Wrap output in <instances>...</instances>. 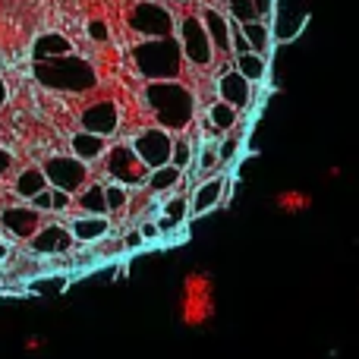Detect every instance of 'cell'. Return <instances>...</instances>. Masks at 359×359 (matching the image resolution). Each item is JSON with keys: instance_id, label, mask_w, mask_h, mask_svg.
Wrapping results in <instances>:
<instances>
[{"instance_id": "obj_1", "label": "cell", "mask_w": 359, "mask_h": 359, "mask_svg": "<svg viewBox=\"0 0 359 359\" xmlns=\"http://www.w3.org/2000/svg\"><path fill=\"white\" fill-rule=\"evenodd\" d=\"M217 316V284L215 274L205 268H192L183 274L180 280V293H177V318L183 328L189 331H202L215 322Z\"/></svg>"}, {"instance_id": "obj_2", "label": "cell", "mask_w": 359, "mask_h": 359, "mask_svg": "<svg viewBox=\"0 0 359 359\" xmlns=\"http://www.w3.org/2000/svg\"><path fill=\"white\" fill-rule=\"evenodd\" d=\"M145 107L155 117V126L164 130H186L196 117V95L177 79H164V82H149L142 92Z\"/></svg>"}, {"instance_id": "obj_3", "label": "cell", "mask_w": 359, "mask_h": 359, "mask_svg": "<svg viewBox=\"0 0 359 359\" xmlns=\"http://www.w3.org/2000/svg\"><path fill=\"white\" fill-rule=\"evenodd\" d=\"M35 69V79L44 88H54V92H69V95H82L92 92L98 86V73L95 67L79 54H67L57 57V60H44V63H32Z\"/></svg>"}, {"instance_id": "obj_4", "label": "cell", "mask_w": 359, "mask_h": 359, "mask_svg": "<svg viewBox=\"0 0 359 359\" xmlns=\"http://www.w3.org/2000/svg\"><path fill=\"white\" fill-rule=\"evenodd\" d=\"M183 50L174 35L170 38H142L133 44V63H136L139 76L149 82H164V79H180L183 73Z\"/></svg>"}, {"instance_id": "obj_5", "label": "cell", "mask_w": 359, "mask_h": 359, "mask_svg": "<svg viewBox=\"0 0 359 359\" xmlns=\"http://www.w3.org/2000/svg\"><path fill=\"white\" fill-rule=\"evenodd\" d=\"M126 25H130V32H136L142 38H170L177 32L174 13L164 4H155V0H139L126 13Z\"/></svg>"}, {"instance_id": "obj_6", "label": "cell", "mask_w": 359, "mask_h": 359, "mask_svg": "<svg viewBox=\"0 0 359 359\" xmlns=\"http://www.w3.org/2000/svg\"><path fill=\"white\" fill-rule=\"evenodd\" d=\"M104 170H107V177H111L114 183L126 186V189H139V186H145V183H149V174H151L149 164L136 155V149H133L130 142H126V145H114V149L107 151Z\"/></svg>"}, {"instance_id": "obj_7", "label": "cell", "mask_w": 359, "mask_h": 359, "mask_svg": "<svg viewBox=\"0 0 359 359\" xmlns=\"http://www.w3.org/2000/svg\"><path fill=\"white\" fill-rule=\"evenodd\" d=\"M177 41L180 50H183L186 63L192 67H211L215 60V44H211L208 32H205L202 16H183L177 22Z\"/></svg>"}, {"instance_id": "obj_8", "label": "cell", "mask_w": 359, "mask_h": 359, "mask_svg": "<svg viewBox=\"0 0 359 359\" xmlns=\"http://www.w3.org/2000/svg\"><path fill=\"white\" fill-rule=\"evenodd\" d=\"M44 177H48L50 189H63L69 196H76L79 189L88 186V164L79 161L76 155H50L41 164Z\"/></svg>"}, {"instance_id": "obj_9", "label": "cell", "mask_w": 359, "mask_h": 359, "mask_svg": "<svg viewBox=\"0 0 359 359\" xmlns=\"http://www.w3.org/2000/svg\"><path fill=\"white\" fill-rule=\"evenodd\" d=\"M130 145L136 149V155L149 164V170H158V168H168V164H170L174 136H170L164 126H149V130L136 133Z\"/></svg>"}, {"instance_id": "obj_10", "label": "cell", "mask_w": 359, "mask_h": 359, "mask_svg": "<svg viewBox=\"0 0 359 359\" xmlns=\"http://www.w3.org/2000/svg\"><path fill=\"white\" fill-rule=\"evenodd\" d=\"M274 25H271V35L274 41L287 44L306 29L309 22V6L306 0H274Z\"/></svg>"}, {"instance_id": "obj_11", "label": "cell", "mask_w": 359, "mask_h": 359, "mask_svg": "<svg viewBox=\"0 0 359 359\" xmlns=\"http://www.w3.org/2000/svg\"><path fill=\"white\" fill-rule=\"evenodd\" d=\"M0 230H4V233H10L13 240H25V243H29L32 236L41 230V211L32 208L29 202L6 205V208L0 211Z\"/></svg>"}, {"instance_id": "obj_12", "label": "cell", "mask_w": 359, "mask_h": 359, "mask_svg": "<svg viewBox=\"0 0 359 359\" xmlns=\"http://www.w3.org/2000/svg\"><path fill=\"white\" fill-rule=\"evenodd\" d=\"M79 126L86 133H95V136H114L120 126V107L114 104V101H95V104H88L86 111L79 114Z\"/></svg>"}, {"instance_id": "obj_13", "label": "cell", "mask_w": 359, "mask_h": 359, "mask_svg": "<svg viewBox=\"0 0 359 359\" xmlns=\"http://www.w3.org/2000/svg\"><path fill=\"white\" fill-rule=\"evenodd\" d=\"M73 243L76 236L69 227H63V224H41V230L29 240V246L38 255H63L73 249Z\"/></svg>"}, {"instance_id": "obj_14", "label": "cell", "mask_w": 359, "mask_h": 359, "mask_svg": "<svg viewBox=\"0 0 359 359\" xmlns=\"http://www.w3.org/2000/svg\"><path fill=\"white\" fill-rule=\"evenodd\" d=\"M224 196H227V177L215 174V177L202 180V183L196 186V192H192V198H189V217L215 211L217 205L224 202Z\"/></svg>"}, {"instance_id": "obj_15", "label": "cell", "mask_w": 359, "mask_h": 359, "mask_svg": "<svg viewBox=\"0 0 359 359\" xmlns=\"http://www.w3.org/2000/svg\"><path fill=\"white\" fill-rule=\"evenodd\" d=\"M249 98H252V82L243 79L236 69L217 76V101H224V104H233L236 111H243V107L249 104Z\"/></svg>"}, {"instance_id": "obj_16", "label": "cell", "mask_w": 359, "mask_h": 359, "mask_svg": "<svg viewBox=\"0 0 359 359\" xmlns=\"http://www.w3.org/2000/svg\"><path fill=\"white\" fill-rule=\"evenodd\" d=\"M73 54V44H69L67 35L60 32H44V35L35 38L32 44V63H44V60H57V57Z\"/></svg>"}, {"instance_id": "obj_17", "label": "cell", "mask_w": 359, "mask_h": 359, "mask_svg": "<svg viewBox=\"0 0 359 359\" xmlns=\"http://www.w3.org/2000/svg\"><path fill=\"white\" fill-rule=\"evenodd\" d=\"M233 22H268L274 13V0H227Z\"/></svg>"}, {"instance_id": "obj_18", "label": "cell", "mask_w": 359, "mask_h": 359, "mask_svg": "<svg viewBox=\"0 0 359 359\" xmlns=\"http://www.w3.org/2000/svg\"><path fill=\"white\" fill-rule=\"evenodd\" d=\"M202 22H205V32H208L211 44H215V50L233 54V50H230V16H224L215 6H208V10L202 13Z\"/></svg>"}, {"instance_id": "obj_19", "label": "cell", "mask_w": 359, "mask_h": 359, "mask_svg": "<svg viewBox=\"0 0 359 359\" xmlns=\"http://www.w3.org/2000/svg\"><path fill=\"white\" fill-rule=\"evenodd\" d=\"M312 205H316V196H312V192H306V189H297V186L274 192V208H278L280 215H287V217L306 215Z\"/></svg>"}, {"instance_id": "obj_20", "label": "cell", "mask_w": 359, "mask_h": 359, "mask_svg": "<svg viewBox=\"0 0 359 359\" xmlns=\"http://www.w3.org/2000/svg\"><path fill=\"white\" fill-rule=\"evenodd\" d=\"M48 177H44L41 164H29V168H22L16 174V183H13V192H16L22 202H32V198L38 196V192L48 189Z\"/></svg>"}, {"instance_id": "obj_21", "label": "cell", "mask_w": 359, "mask_h": 359, "mask_svg": "<svg viewBox=\"0 0 359 359\" xmlns=\"http://www.w3.org/2000/svg\"><path fill=\"white\" fill-rule=\"evenodd\" d=\"M69 230H73L76 243H98L101 236H107L111 221H107V215H79L69 224Z\"/></svg>"}, {"instance_id": "obj_22", "label": "cell", "mask_w": 359, "mask_h": 359, "mask_svg": "<svg viewBox=\"0 0 359 359\" xmlns=\"http://www.w3.org/2000/svg\"><path fill=\"white\" fill-rule=\"evenodd\" d=\"M186 217H189V198L170 196L168 202L161 205V211H158V221L155 224H158V230H161V233H170V230L183 227Z\"/></svg>"}, {"instance_id": "obj_23", "label": "cell", "mask_w": 359, "mask_h": 359, "mask_svg": "<svg viewBox=\"0 0 359 359\" xmlns=\"http://www.w3.org/2000/svg\"><path fill=\"white\" fill-rule=\"evenodd\" d=\"M69 151H73L79 161L92 164V161H98L101 155H107V142H104V136H95V133L79 130L73 139H69Z\"/></svg>"}, {"instance_id": "obj_24", "label": "cell", "mask_w": 359, "mask_h": 359, "mask_svg": "<svg viewBox=\"0 0 359 359\" xmlns=\"http://www.w3.org/2000/svg\"><path fill=\"white\" fill-rule=\"evenodd\" d=\"M73 205H79V215H107L104 183H92V180H88L86 189L76 192Z\"/></svg>"}, {"instance_id": "obj_25", "label": "cell", "mask_w": 359, "mask_h": 359, "mask_svg": "<svg viewBox=\"0 0 359 359\" xmlns=\"http://www.w3.org/2000/svg\"><path fill=\"white\" fill-rule=\"evenodd\" d=\"M236 25H240V32L246 35L249 48H252L255 54L268 57V50H271V44H274L271 25H268V22H236Z\"/></svg>"}, {"instance_id": "obj_26", "label": "cell", "mask_w": 359, "mask_h": 359, "mask_svg": "<svg viewBox=\"0 0 359 359\" xmlns=\"http://www.w3.org/2000/svg\"><path fill=\"white\" fill-rule=\"evenodd\" d=\"M236 73L243 76V79L249 82H265L268 79V57L255 54V50H249V54H236Z\"/></svg>"}, {"instance_id": "obj_27", "label": "cell", "mask_w": 359, "mask_h": 359, "mask_svg": "<svg viewBox=\"0 0 359 359\" xmlns=\"http://www.w3.org/2000/svg\"><path fill=\"white\" fill-rule=\"evenodd\" d=\"M180 180H183V170H177L174 164H168V168H158L149 174V183H145V189L155 192V196H161V192H170L174 186H180Z\"/></svg>"}, {"instance_id": "obj_28", "label": "cell", "mask_w": 359, "mask_h": 359, "mask_svg": "<svg viewBox=\"0 0 359 359\" xmlns=\"http://www.w3.org/2000/svg\"><path fill=\"white\" fill-rule=\"evenodd\" d=\"M208 120H211V126H215L217 133H230V130H236L240 111H236L233 104H224V101H217V104H211Z\"/></svg>"}, {"instance_id": "obj_29", "label": "cell", "mask_w": 359, "mask_h": 359, "mask_svg": "<svg viewBox=\"0 0 359 359\" xmlns=\"http://www.w3.org/2000/svg\"><path fill=\"white\" fill-rule=\"evenodd\" d=\"M67 274H44V278H35L29 280V293L35 297H57V293L67 290Z\"/></svg>"}, {"instance_id": "obj_30", "label": "cell", "mask_w": 359, "mask_h": 359, "mask_svg": "<svg viewBox=\"0 0 359 359\" xmlns=\"http://www.w3.org/2000/svg\"><path fill=\"white\" fill-rule=\"evenodd\" d=\"M192 158H196V149H192V142L189 139H174V149H170V164H174L177 170H189V164H192Z\"/></svg>"}, {"instance_id": "obj_31", "label": "cell", "mask_w": 359, "mask_h": 359, "mask_svg": "<svg viewBox=\"0 0 359 359\" xmlns=\"http://www.w3.org/2000/svg\"><path fill=\"white\" fill-rule=\"evenodd\" d=\"M104 202H107V211H123L126 208V202H130V189L126 186H120V183H107L104 186Z\"/></svg>"}, {"instance_id": "obj_32", "label": "cell", "mask_w": 359, "mask_h": 359, "mask_svg": "<svg viewBox=\"0 0 359 359\" xmlns=\"http://www.w3.org/2000/svg\"><path fill=\"white\" fill-rule=\"evenodd\" d=\"M233 136H227L221 142V149H217V155H221V164H227V161H236V155H240V149H243V136L236 130H230Z\"/></svg>"}, {"instance_id": "obj_33", "label": "cell", "mask_w": 359, "mask_h": 359, "mask_svg": "<svg viewBox=\"0 0 359 359\" xmlns=\"http://www.w3.org/2000/svg\"><path fill=\"white\" fill-rule=\"evenodd\" d=\"M217 164H221V155H217L215 145H208V149L198 155V174H202V177H215Z\"/></svg>"}, {"instance_id": "obj_34", "label": "cell", "mask_w": 359, "mask_h": 359, "mask_svg": "<svg viewBox=\"0 0 359 359\" xmlns=\"http://www.w3.org/2000/svg\"><path fill=\"white\" fill-rule=\"evenodd\" d=\"M88 38H92L95 44H107V41H111V29H107L104 19H92V22H88Z\"/></svg>"}, {"instance_id": "obj_35", "label": "cell", "mask_w": 359, "mask_h": 359, "mask_svg": "<svg viewBox=\"0 0 359 359\" xmlns=\"http://www.w3.org/2000/svg\"><path fill=\"white\" fill-rule=\"evenodd\" d=\"M48 337H44V334H29V337H25V341H22V350H25V353H29V356H38V353H44V350H48Z\"/></svg>"}, {"instance_id": "obj_36", "label": "cell", "mask_w": 359, "mask_h": 359, "mask_svg": "<svg viewBox=\"0 0 359 359\" xmlns=\"http://www.w3.org/2000/svg\"><path fill=\"white\" fill-rule=\"evenodd\" d=\"M32 208H38V211H41V215H48V211H54V192H50V186H48V189H44V192H38V196L35 198H32Z\"/></svg>"}, {"instance_id": "obj_37", "label": "cell", "mask_w": 359, "mask_h": 359, "mask_svg": "<svg viewBox=\"0 0 359 359\" xmlns=\"http://www.w3.org/2000/svg\"><path fill=\"white\" fill-rule=\"evenodd\" d=\"M54 192V211L60 215V211H69V205H73V196L69 192H63V189H50Z\"/></svg>"}, {"instance_id": "obj_38", "label": "cell", "mask_w": 359, "mask_h": 359, "mask_svg": "<svg viewBox=\"0 0 359 359\" xmlns=\"http://www.w3.org/2000/svg\"><path fill=\"white\" fill-rule=\"evenodd\" d=\"M139 233H142V240H158V236H161V230H158L155 221H145L142 227H139Z\"/></svg>"}, {"instance_id": "obj_39", "label": "cell", "mask_w": 359, "mask_h": 359, "mask_svg": "<svg viewBox=\"0 0 359 359\" xmlns=\"http://www.w3.org/2000/svg\"><path fill=\"white\" fill-rule=\"evenodd\" d=\"M142 233H139V230H130V233H126V240H123V246L126 249H139V246H142Z\"/></svg>"}, {"instance_id": "obj_40", "label": "cell", "mask_w": 359, "mask_h": 359, "mask_svg": "<svg viewBox=\"0 0 359 359\" xmlns=\"http://www.w3.org/2000/svg\"><path fill=\"white\" fill-rule=\"evenodd\" d=\"M10 168H13V155H10V149H4V145H0V177H4Z\"/></svg>"}, {"instance_id": "obj_41", "label": "cell", "mask_w": 359, "mask_h": 359, "mask_svg": "<svg viewBox=\"0 0 359 359\" xmlns=\"http://www.w3.org/2000/svg\"><path fill=\"white\" fill-rule=\"evenodd\" d=\"M6 98H10V88H6V82L0 79V107L6 104Z\"/></svg>"}, {"instance_id": "obj_42", "label": "cell", "mask_w": 359, "mask_h": 359, "mask_svg": "<svg viewBox=\"0 0 359 359\" xmlns=\"http://www.w3.org/2000/svg\"><path fill=\"white\" fill-rule=\"evenodd\" d=\"M6 255H10V249H6V243H4V240H0V262H4V259H6Z\"/></svg>"}]
</instances>
